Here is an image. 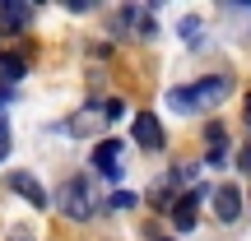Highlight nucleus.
<instances>
[{
    "label": "nucleus",
    "instance_id": "f257e3e1",
    "mask_svg": "<svg viewBox=\"0 0 251 241\" xmlns=\"http://www.w3.org/2000/svg\"><path fill=\"white\" fill-rule=\"evenodd\" d=\"M228 93H233V79H228V74H209V79H200V84L168 88V107L181 111V116H191V111H214Z\"/></svg>",
    "mask_w": 251,
    "mask_h": 241
},
{
    "label": "nucleus",
    "instance_id": "f03ea898",
    "mask_svg": "<svg viewBox=\"0 0 251 241\" xmlns=\"http://www.w3.org/2000/svg\"><path fill=\"white\" fill-rule=\"evenodd\" d=\"M56 204H61V214L75 218V223H89V218L98 214V199H93L89 176H70V181L61 186V195H56Z\"/></svg>",
    "mask_w": 251,
    "mask_h": 241
},
{
    "label": "nucleus",
    "instance_id": "7ed1b4c3",
    "mask_svg": "<svg viewBox=\"0 0 251 241\" xmlns=\"http://www.w3.org/2000/svg\"><path fill=\"white\" fill-rule=\"evenodd\" d=\"M205 199H209V186H191L186 195L172 204V227H177V232H191V227H196V214H200V204H205Z\"/></svg>",
    "mask_w": 251,
    "mask_h": 241
},
{
    "label": "nucleus",
    "instance_id": "20e7f679",
    "mask_svg": "<svg viewBox=\"0 0 251 241\" xmlns=\"http://www.w3.org/2000/svg\"><path fill=\"white\" fill-rule=\"evenodd\" d=\"M130 134H135V144H140V149H149V153H158L163 144H168V134H163V125H158L153 111H140V116L130 121Z\"/></svg>",
    "mask_w": 251,
    "mask_h": 241
},
{
    "label": "nucleus",
    "instance_id": "39448f33",
    "mask_svg": "<svg viewBox=\"0 0 251 241\" xmlns=\"http://www.w3.org/2000/svg\"><path fill=\"white\" fill-rule=\"evenodd\" d=\"M98 125H112V121H107V107H102V102H89V107H84L79 116H70L61 130H65V134H79V139H84V134H93Z\"/></svg>",
    "mask_w": 251,
    "mask_h": 241
},
{
    "label": "nucleus",
    "instance_id": "423d86ee",
    "mask_svg": "<svg viewBox=\"0 0 251 241\" xmlns=\"http://www.w3.org/2000/svg\"><path fill=\"white\" fill-rule=\"evenodd\" d=\"M5 186L14 190V195H24L33 209H47V204H51V199H47V190L37 186V176H33V172H9V181H5Z\"/></svg>",
    "mask_w": 251,
    "mask_h": 241
},
{
    "label": "nucleus",
    "instance_id": "0eeeda50",
    "mask_svg": "<svg viewBox=\"0 0 251 241\" xmlns=\"http://www.w3.org/2000/svg\"><path fill=\"white\" fill-rule=\"evenodd\" d=\"M209 199H214V218L219 223H237V218H242V190L237 186H219Z\"/></svg>",
    "mask_w": 251,
    "mask_h": 241
},
{
    "label": "nucleus",
    "instance_id": "6e6552de",
    "mask_svg": "<svg viewBox=\"0 0 251 241\" xmlns=\"http://www.w3.org/2000/svg\"><path fill=\"white\" fill-rule=\"evenodd\" d=\"M121 149L126 144H117V139H102L98 149H93V167H98L107 181H121Z\"/></svg>",
    "mask_w": 251,
    "mask_h": 241
},
{
    "label": "nucleus",
    "instance_id": "1a4fd4ad",
    "mask_svg": "<svg viewBox=\"0 0 251 241\" xmlns=\"http://www.w3.org/2000/svg\"><path fill=\"white\" fill-rule=\"evenodd\" d=\"M112 28H135L140 37H153V19L144 14V9H135V5L117 9V14H112Z\"/></svg>",
    "mask_w": 251,
    "mask_h": 241
},
{
    "label": "nucleus",
    "instance_id": "9d476101",
    "mask_svg": "<svg viewBox=\"0 0 251 241\" xmlns=\"http://www.w3.org/2000/svg\"><path fill=\"white\" fill-rule=\"evenodd\" d=\"M205 139H209V153H205L209 167H224V162H228V130L219 121H209L205 125Z\"/></svg>",
    "mask_w": 251,
    "mask_h": 241
},
{
    "label": "nucleus",
    "instance_id": "9b49d317",
    "mask_svg": "<svg viewBox=\"0 0 251 241\" xmlns=\"http://www.w3.org/2000/svg\"><path fill=\"white\" fill-rule=\"evenodd\" d=\"M33 23V5H0V28H9V33H19V28H28Z\"/></svg>",
    "mask_w": 251,
    "mask_h": 241
},
{
    "label": "nucleus",
    "instance_id": "f8f14e48",
    "mask_svg": "<svg viewBox=\"0 0 251 241\" xmlns=\"http://www.w3.org/2000/svg\"><path fill=\"white\" fill-rule=\"evenodd\" d=\"M28 74V65H24V56H9V51H0V84H9L14 88L19 79Z\"/></svg>",
    "mask_w": 251,
    "mask_h": 241
},
{
    "label": "nucleus",
    "instance_id": "ddd939ff",
    "mask_svg": "<svg viewBox=\"0 0 251 241\" xmlns=\"http://www.w3.org/2000/svg\"><path fill=\"white\" fill-rule=\"evenodd\" d=\"M177 33H181V42H186V46H205V23H200L196 14H186V19H181V23H177Z\"/></svg>",
    "mask_w": 251,
    "mask_h": 241
},
{
    "label": "nucleus",
    "instance_id": "4468645a",
    "mask_svg": "<svg viewBox=\"0 0 251 241\" xmlns=\"http://www.w3.org/2000/svg\"><path fill=\"white\" fill-rule=\"evenodd\" d=\"M107 209H135V195L130 190H117V195L107 199Z\"/></svg>",
    "mask_w": 251,
    "mask_h": 241
},
{
    "label": "nucleus",
    "instance_id": "2eb2a0df",
    "mask_svg": "<svg viewBox=\"0 0 251 241\" xmlns=\"http://www.w3.org/2000/svg\"><path fill=\"white\" fill-rule=\"evenodd\" d=\"M5 153H9V125H5V116H0V162H5Z\"/></svg>",
    "mask_w": 251,
    "mask_h": 241
},
{
    "label": "nucleus",
    "instance_id": "dca6fc26",
    "mask_svg": "<svg viewBox=\"0 0 251 241\" xmlns=\"http://www.w3.org/2000/svg\"><path fill=\"white\" fill-rule=\"evenodd\" d=\"M9 102H14V88H9V84H0V107H9Z\"/></svg>",
    "mask_w": 251,
    "mask_h": 241
},
{
    "label": "nucleus",
    "instance_id": "f3484780",
    "mask_svg": "<svg viewBox=\"0 0 251 241\" xmlns=\"http://www.w3.org/2000/svg\"><path fill=\"white\" fill-rule=\"evenodd\" d=\"M9 241H33V237H28V227H9Z\"/></svg>",
    "mask_w": 251,
    "mask_h": 241
},
{
    "label": "nucleus",
    "instance_id": "a211bd4d",
    "mask_svg": "<svg viewBox=\"0 0 251 241\" xmlns=\"http://www.w3.org/2000/svg\"><path fill=\"white\" fill-rule=\"evenodd\" d=\"M237 167H242V172H251V149H242V153H237Z\"/></svg>",
    "mask_w": 251,
    "mask_h": 241
},
{
    "label": "nucleus",
    "instance_id": "6ab92c4d",
    "mask_svg": "<svg viewBox=\"0 0 251 241\" xmlns=\"http://www.w3.org/2000/svg\"><path fill=\"white\" fill-rule=\"evenodd\" d=\"M247 125H251V93H247Z\"/></svg>",
    "mask_w": 251,
    "mask_h": 241
}]
</instances>
